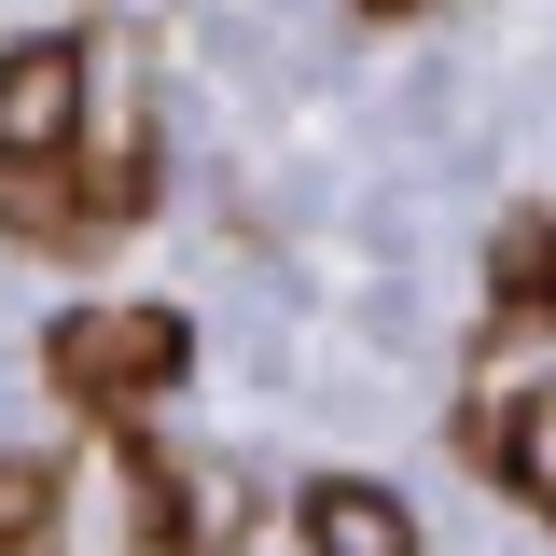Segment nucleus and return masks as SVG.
I'll list each match as a JSON object with an SVG mask.
<instances>
[{
	"mask_svg": "<svg viewBox=\"0 0 556 556\" xmlns=\"http://www.w3.org/2000/svg\"><path fill=\"white\" fill-rule=\"evenodd\" d=\"M42 376H56V404H84V417H139L153 390H181V320H167V306H84V320H56Z\"/></svg>",
	"mask_w": 556,
	"mask_h": 556,
	"instance_id": "obj_1",
	"label": "nucleus"
},
{
	"mask_svg": "<svg viewBox=\"0 0 556 556\" xmlns=\"http://www.w3.org/2000/svg\"><path fill=\"white\" fill-rule=\"evenodd\" d=\"M84 139V56L70 42H14L0 56V167H56Z\"/></svg>",
	"mask_w": 556,
	"mask_h": 556,
	"instance_id": "obj_2",
	"label": "nucleus"
},
{
	"mask_svg": "<svg viewBox=\"0 0 556 556\" xmlns=\"http://www.w3.org/2000/svg\"><path fill=\"white\" fill-rule=\"evenodd\" d=\"M306 556H417V515L390 486L334 473V486H306Z\"/></svg>",
	"mask_w": 556,
	"mask_h": 556,
	"instance_id": "obj_3",
	"label": "nucleus"
},
{
	"mask_svg": "<svg viewBox=\"0 0 556 556\" xmlns=\"http://www.w3.org/2000/svg\"><path fill=\"white\" fill-rule=\"evenodd\" d=\"M473 459L515 486L529 515H556V376H543V390H529L515 417H486V431H473Z\"/></svg>",
	"mask_w": 556,
	"mask_h": 556,
	"instance_id": "obj_4",
	"label": "nucleus"
},
{
	"mask_svg": "<svg viewBox=\"0 0 556 556\" xmlns=\"http://www.w3.org/2000/svg\"><path fill=\"white\" fill-rule=\"evenodd\" d=\"M501 320H556V223H501Z\"/></svg>",
	"mask_w": 556,
	"mask_h": 556,
	"instance_id": "obj_5",
	"label": "nucleus"
},
{
	"mask_svg": "<svg viewBox=\"0 0 556 556\" xmlns=\"http://www.w3.org/2000/svg\"><path fill=\"white\" fill-rule=\"evenodd\" d=\"M56 529V459H0V556Z\"/></svg>",
	"mask_w": 556,
	"mask_h": 556,
	"instance_id": "obj_6",
	"label": "nucleus"
}]
</instances>
